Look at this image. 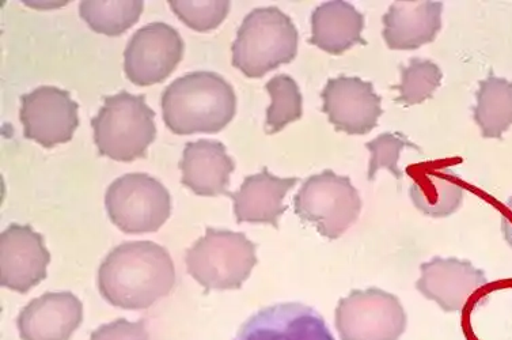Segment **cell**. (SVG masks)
I'll use <instances>...</instances> for the list:
<instances>
[{
	"mask_svg": "<svg viewBox=\"0 0 512 340\" xmlns=\"http://www.w3.org/2000/svg\"><path fill=\"white\" fill-rule=\"evenodd\" d=\"M97 282L109 304L127 311H142L172 292L176 268L168 249L161 245L128 241L106 256Z\"/></svg>",
	"mask_w": 512,
	"mask_h": 340,
	"instance_id": "obj_1",
	"label": "cell"
},
{
	"mask_svg": "<svg viewBox=\"0 0 512 340\" xmlns=\"http://www.w3.org/2000/svg\"><path fill=\"white\" fill-rule=\"evenodd\" d=\"M161 105L163 120L174 134H216L233 120L237 97L221 75L197 71L170 83Z\"/></svg>",
	"mask_w": 512,
	"mask_h": 340,
	"instance_id": "obj_2",
	"label": "cell"
},
{
	"mask_svg": "<svg viewBox=\"0 0 512 340\" xmlns=\"http://www.w3.org/2000/svg\"><path fill=\"white\" fill-rule=\"evenodd\" d=\"M298 30L278 7H263L246 15L233 48V66L248 78L292 62L298 52Z\"/></svg>",
	"mask_w": 512,
	"mask_h": 340,
	"instance_id": "obj_3",
	"label": "cell"
},
{
	"mask_svg": "<svg viewBox=\"0 0 512 340\" xmlns=\"http://www.w3.org/2000/svg\"><path fill=\"white\" fill-rule=\"evenodd\" d=\"M154 119L155 112L144 96L121 92L106 97L104 107L91 120L101 156L121 162L146 157L157 135Z\"/></svg>",
	"mask_w": 512,
	"mask_h": 340,
	"instance_id": "obj_4",
	"label": "cell"
},
{
	"mask_svg": "<svg viewBox=\"0 0 512 340\" xmlns=\"http://www.w3.org/2000/svg\"><path fill=\"white\" fill-rule=\"evenodd\" d=\"M257 245L244 233L208 228L187 252V268L207 290L241 289L257 264Z\"/></svg>",
	"mask_w": 512,
	"mask_h": 340,
	"instance_id": "obj_5",
	"label": "cell"
},
{
	"mask_svg": "<svg viewBox=\"0 0 512 340\" xmlns=\"http://www.w3.org/2000/svg\"><path fill=\"white\" fill-rule=\"evenodd\" d=\"M294 207L303 222L316 226L318 233L329 240H336L359 218L362 199L348 177L324 170L302 184Z\"/></svg>",
	"mask_w": 512,
	"mask_h": 340,
	"instance_id": "obj_6",
	"label": "cell"
},
{
	"mask_svg": "<svg viewBox=\"0 0 512 340\" xmlns=\"http://www.w3.org/2000/svg\"><path fill=\"white\" fill-rule=\"evenodd\" d=\"M105 206L113 224L127 234L155 233L172 213L165 185L146 173H128L109 185Z\"/></svg>",
	"mask_w": 512,
	"mask_h": 340,
	"instance_id": "obj_7",
	"label": "cell"
},
{
	"mask_svg": "<svg viewBox=\"0 0 512 340\" xmlns=\"http://www.w3.org/2000/svg\"><path fill=\"white\" fill-rule=\"evenodd\" d=\"M341 340H398L407 328L401 301L381 289L354 290L336 308Z\"/></svg>",
	"mask_w": 512,
	"mask_h": 340,
	"instance_id": "obj_8",
	"label": "cell"
},
{
	"mask_svg": "<svg viewBox=\"0 0 512 340\" xmlns=\"http://www.w3.org/2000/svg\"><path fill=\"white\" fill-rule=\"evenodd\" d=\"M184 55V41L172 26L155 22L143 26L128 41L124 70L138 86L161 83L176 70Z\"/></svg>",
	"mask_w": 512,
	"mask_h": 340,
	"instance_id": "obj_9",
	"label": "cell"
},
{
	"mask_svg": "<svg viewBox=\"0 0 512 340\" xmlns=\"http://www.w3.org/2000/svg\"><path fill=\"white\" fill-rule=\"evenodd\" d=\"M78 104L70 93L55 86H40L21 97L25 138L51 149L70 142L79 126Z\"/></svg>",
	"mask_w": 512,
	"mask_h": 340,
	"instance_id": "obj_10",
	"label": "cell"
},
{
	"mask_svg": "<svg viewBox=\"0 0 512 340\" xmlns=\"http://www.w3.org/2000/svg\"><path fill=\"white\" fill-rule=\"evenodd\" d=\"M49 262L43 236L29 225H10L0 236V283L6 289L28 293L47 278Z\"/></svg>",
	"mask_w": 512,
	"mask_h": 340,
	"instance_id": "obj_11",
	"label": "cell"
},
{
	"mask_svg": "<svg viewBox=\"0 0 512 340\" xmlns=\"http://www.w3.org/2000/svg\"><path fill=\"white\" fill-rule=\"evenodd\" d=\"M324 112L336 130L350 135H366L377 127L382 116L381 97L373 83L356 77L329 79L322 90Z\"/></svg>",
	"mask_w": 512,
	"mask_h": 340,
	"instance_id": "obj_12",
	"label": "cell"
},
{
	"mask_svg": "<svg viewBox=\"0 0 512 340\" xmlns=\"http://www.w3.org/2000/svg\"><path fill=\"white\" fill-rule=\"evenodd\" d=\"M235 340H336L324 317L298 302L261 309L246 321Z\"/></svg>",
	"mask_w": 512,
	"mask_h": 340,
	"instance_id": "obj_13",
	"label": "cell"
},
{
	"mask_svg": "<svg viewBox=\"0 0 512 340\" xmlns=\"http://www.w3.org/2000/svg\"><path fill=\"white\" fill-rule=\"evenodd\" d=\"M417 290L445 312H458L487 285L484 271L466 260L435 258L422 264Z\"/></svg>",
	"mask_w": 512,
	"mask_h": 340,
	"instance_id": "obj_14",
	"label": "cell"
},
{
	"mask_svg": "<svg viewBox=\"0 0 512 340\" xmlns=\"http://www.w3.org/2000/svg\"><path fill=\"white\" fill-rule=\"evenodd\" d=\"M83 320L82 302L70 292L45 293L18 316L22 340H70Z\"/></svg>",
	"mask_w": 512,
	"mask_h": 340,
	"instance_id": "obj_15",
	"label": "cell"
},
{
	"mask_svg": "<svg viewBox=\"0 0 512 340\" xmlns=\"http://www.w3.org/2000/svg\"><path fill=\"white\" fill-rule=\"evenodd\" d=\"M297 177H276L264 168L257 175L248 176L240 190L231 192L238 224H268L279 228V219L287 210L284 198L295 187Z\"/></svg>",
	"mask_w": 512,
	"mask_h": 340,
	"instance_id": "obj_16",
	"label": "cell"
},
{
	"mask_svg": "<svg viewBox=\"0 0 512 340\" xmlns=\"http://www.w3.org/2000/svg\"><path fill=\"white\" fill-rule=\"evenodd\" d=\"M180 169L181 183L196 195H229L227 187L235 164L223 143L211 139L187 143Z\"/></svg>",
	"mask_w": 512,
	"mask_h": 340,
	"instance_id": "obj_17",
	"label": "cell"
},
{
	"mask_svg": "<svg viewBox=\"0 0 512 340\" xmlns=\"http://www.w3.org/2000/svg\"><path fill=\"white\" fill-rule=\"evenodd\" d=\"M441 2H396L383 15V39L390 49H417L442 28Z\"/></svg>",
	"mask_w": 512,
	"mask_h": 340,
	"instance_id": "obj_18",
	"label": "cell"
},
{
	"mask_svg": "<svg viewBox=\"0 0 512 340\" xmlns=\"http://www.w3.org/2000/svg\"><path fill=\"white\" fill-rule=\"evenodd\" d=\"M364 18L347 2H325L314 10L310 43L329 54L340 55L362 39Z\"/></svg>",
	"mask_w": 512,
	"mask_h": 340,
	"instance_id": "obj_19",
	"label": "cell"
},
{
	"mask_svg": "<svg viewBox=\"0 0 512 340\" xmlns=\"http://www.w3.org/2000/svg\"><path fill=\"white\" fill-rule=\"evenodd\" d=\"M411 199L417 210L430 217H449L460 209L464 188L457 176L443 170H428L413 180Z\"/></svg>",
	"mask_w": 512,
	"mask_h": 340,
	"instance_id": "obj_20",
	"label": "cell"
},
{
	"mask_svg": "<svg viewBox=\"0 0 512 340\" xmlns=\"http://www.w3.org/2000/svg\"><path fill=\"white\" fill-rule=\"evenodd\" d=\"M473 112L485 138H502L512 126V82L495 75L481 81Z\"/></svg>",
	"mask_w": 512,
	"mask_h": 340,
	"instance_id": "obj_21",
	"label": "cell"
},
{
	"mask_svg": "<svg viewBox=\"0 0 512 340\" xmlns=\"http://www.w3.org/2000/svg\"><path fill=\"white\" fill-rule=\"evenodd\" d=\"M143 2H82L79 13L94 32L120 36L139 21Z\"/></svg>",
	"mask_w": 512,
	"mask_h": 340,
	"instance_id": "obj_22",
	"label": "cell"
},
{
	"mask_svg": "<svg viewBox=\"0 0 512 340\" xmlns=\"http://www.w3.org/2000/svg\"><path fill=\"white\" fill-rule=\"evenodd\" d=\"M265 89L272 100L267 109V134H278L288 124L301 119L303 98L297 82L290 75H276L269 79Z\"/></svg>",
	"mask_w": 512,
	"mask_h": 340,
	"instance_id": "obj_23",
	"label": "cell"
},
{
	"mask_svg": "<svg viewBox=\"0 0 512 340\" xmlns=\"http://www.w3.org/2000/svg\"><path fill=\"white\" fill-rule=\"evenodd\" d=\"M442 82L441 68L431 60L415 58L401 68V82L397 86L398 102L404 105L422 104L434 96Z\"/></svg>",
	"mask_w": 512,
	"mask_h": 340,
	"instance_id": "obj_24",
	"label": "cell"
},
{
	"mask_svg": "<svg viewBox=\"0 0 512 340\" xmlns=\"http://www.w3.org/2000/svg\"><path fill=\"white\" fill-rule=\"evenodd\" d=\"M366 147L371 153L369 173H367L370 181L375 179V175L381 169H388L397 180H400L402 172L398 168V160H400L401 151L405 147L420 150L419 146L409 141L407 136L401 134V132H394V134L385 132V134L375 138L374 141L367 143Z\"/></svg>",
	"mask_w": 512,
	"mask_h": 340,
	"instance_id": "obj_25",
	"label": "cell"
},
{
	"mask_svg": "<svg viewBox=\"0 0 512 340\" xmlns=\"http://www.w3.org/2000/svg\"><path fill=\"white\" fill-rule=\"evenodd\" d=\"M177 17L197 32H208L222 24L230 10V2H172Z\"/></svg>",
	"mask_w": 512,
	"mask_h": 340,
	"instance_id": "obj_26",
	"label": "cell"
},
{
	"mask_svg": "<svg viewBox=\"0 0 512 340\" xmlns=\"http://www.w3.org/2000/svg\"><path fill=\"white\" fill-rule=\"evenodd\" d=\"M90 340H150L149 331L143 320L131 321L117 319L97 328Z\"/></svg>",
	"mask_w": 512,
	"mask_h": 340,
	"instance_id": "obj_27",
	"label": "cell"
},
{
	"mask_svg": "<svg viewBox=\"0 0 512 340\" xmlns=\"http://www.w3.org/2000/svg\"><path fill=\"white\" fill-rule=\"evenodd\" d=\"M502 229L507 243L512 247V198L506 204V211L503 214Z\"/></svg>",
	"mask_w": 512,
	"mask_h": 340,
	"instance_id": "obj_28",
	"label": "cell"
}]
</instances>
